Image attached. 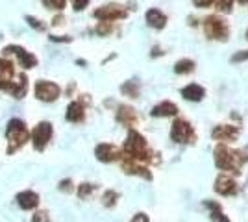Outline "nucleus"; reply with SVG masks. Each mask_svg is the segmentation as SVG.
<instances>
[{"mask_svg":"<svg viewBox=\"0 0 248 222\" xmlns=\"http://www.w3.org/2000/svg\"><path fill=\"white\" fill-rule=\"evenodd\" d=\"M121 156L132 159V161H137V163L139 161H154V158H152L154 154L148 150L145 137L139 132H135L134 128H130V132H128V137L124 141Z\"/></svg>","mask_w":248,"mask_h":222,"instance_id":"f257e3e1","label":"nucleus"},{"mask_svg":"<svg viewBox=\"0 0 248 222\" xmlns=\"http://www.w3.org/2000/svg\"><path fill=\"white\" fill-rule=\"evenodd\" d=\"M6 139H8V154L21 150L30 141V130L26 122L21 118H11L6 128Z\"/></svg>","mask_w":248,"mask_h":222,"instance_id":"f03ea898","label":"nucleus"},{"mask_svg":"<svg viewBox=\"0 0 248 222\" xmlns=\"http://www.w3.org/2000/svg\"><path fill=\"white\" fill-rule=\"evenodd\" d=\"M243 161H245L243 152H239V150H232L226 145H218L215 148V165L220 170H230L233 174H239Z\"/></svg>","mask_w":248,"mask_h":222,"instance_id":"7ed1b4c3","label":"nucleus"},{"mask_svg":"<svg viewBox=\"0 0 248 222\" xmlns=\"http://www.w3.org/2000/svg\"><path fill=\"white\" fill-rule=\"evenodd\" d=\"M204 32L209 39H215V41H226L228 35H230V28L224 19H220L218 15H209L206 21H204Z\"/></svg>","mask_w":248,"mask_h":222,"instance_id":"20e7f679","label":"nucleus"},{"mask_svg":"<svg viewBox=\"0 0 248 222\" xmlns=\"http://www.w3.org/2000/svg\"><path fill=\"white\" fill-rule=\"evenodd\" d=\"M52 133H54V128L48 120H41L37 126L33 128L30 132V141L33 148L37 150V152H43L45 148L48 147V143H50L52 139Z\"/></svg>","mask_w":248,"mask_h":222,"instance_id":"39448f33","label":"nucleus"},{"mask_svg":"<svg viewBox=\"0 0 248 222\" xmlns=\"http://www.w3.org/2000/svg\"><path fill=\"white\" fill-rule=\"evenodd\" d=\"M33 95L41 102H54L60 98L62 89H60V85L50 82V80H37L35 87H33Z\"/></svg>","mask_w":248,"mask_h":222,"instance_id":"423d86ee","label":"nucleus"},{"mask_svg":"<svg viewBox=\"0 0 248 222\" xmlns=\"http://www.w3.org/2000/svg\"><path fill=\"white\" fill-rule=\"evenodd\" d=\"M170 139L178 145H187V143H191L195 139V130L187 120L176 118L172 122V128H170Z\"/></svg>","mask_w":248,"mask_h":222,"instance_id":"0eeeda50","label":"nucleus"},{"mask_svg":"<svg viewBox=\"0 0 248 222\" xmlns=\"http://www.w3.org/2000/svg\"><path fill=\"white\" fill-rule=\"evenodd\" d=\"M128 11L121 4H108V6H100L98 10H94L93 17L98 19L100 22H113L119 19H126Z\"/></svg>","mask_w":248,"mask_h":222,"instance_id":"6e6552de","label":"nucleus"},{"mask_svg":"<svg viewBox=\"0 0 248 222\" xmlns=\"http://www.w3.org/2000/svg\"><path fill=\"white\" fill-rule=\"evenodd\" d=\"M2 52L6 54V56H10V54L17 56L19 65H21L22 69H33V67H37V58L31 52H28L26 48H22L21 44H8Z\"/></svg>","mask_w":248,"mask_h":222,"instance_id":"1a4fd4ad","label":"nucleus"},{"mask_svg":"<svg viewBox=\"0 0 248 222\" xmlns=\"http://www.w3.org/2000/svg\"><path fill=\"white\" fill-rule=\"evenodd\" d=\"M15 202H17V206L21 207V209H24V211H31V209H35L37 206H39V202H41V198H39V194L35 192V191H21L17 196H15Z\"/></svg>","mask_w":248,"mask_h":222,"instance_id":"9d476101","label":"nucleus"},{"mask_svg":"<svg viewBox=\"0 0 248 222\" xmlns=\"http://www.w3.org/2000/svg\"><path fill=\"white\" fill-rule=\"evenodd\" d=\"M94 156L102 163H111V161L121 158V150L115 145H109V143H100L98 147L94 148Z\"/></svg>","mask_w":248,"mask_h":222,"instance_id":"9b49d317","label":"nucleus"},{"mask_svg":"<svg viewBox=\"0 0 248 222\" xmlns=\"http://www.w3.org/2000/svg\"><path fill=\"white\" fill-rule=\"evenodd\" d=\"M215 191H217L218 194H222V196H232V194H235L237 192V183L233 178H230L228 174H220L215 181Z\"/></svg>","mask_w":248,"mask_h":222,"instance_id":"f8f14e48","label":"nucleus"},{"mask_svg":"<svg viewBox=\"0 0 248 222\" xmlns=\"http://www.w3.org/2000/svg\"><path fill=\"white\" fill-rule=\"evenodd\" d=\"M237 135H239V128L232 126V124H218L211 132V137L217 139V141H235Z\"/></svg>","mask_w":248,"mask_h":222,"instance_id":"ddd939ff","label":"nucleus"},{"mask_svg":"<svg viewBox=\"0 0 248 222\" xmlns=\"http://www.w3.org/2000/svg\"><path fill=\"white\" fill-rule=\"evenodd\" d=\"M26 91H28V78H26V74L15 76V78L11 80V85H10V89H8V93H10L13 98L21 100V98L26 96Z\"/></svg>","mask_w":248,"mask_h":222,"instance_id":"4468645a","label":"nucleus"},{"mask_svg":"<svg viewBox=\"0 0 248 222\" xmlns=\"http://www.w3.org/2000/svg\"><path fill=\"white\" fill-rule=\"evenodd\" d=\"M123 170L126 174H134V176H141V178H145V180H152V174H150V170L143 167V165H139L137 161H132V159L128 158H123Z\"/></svg>","mask_w":248,"mask_h":222,"instance_id":"2eb2a0df","label":"nucleus"},{"mask_svg":"<svg viewBox=\"0 0 248 222\" xmlns=\"http://www.w3.org/2000/svg\"><path fill=\"white\" fill-rule=\"evenodd\" d=\"M117 120L121 124H124V126L132 128L137 124L139 115H137V111L132 106H119V109H117Z\"/></svg>","mask_w":248,"mask_h":222,"instance_id":"dca6fc26","label":"nucleus"},{"mask_svg":"<svg viewBox=\"0 0 248 222\" xmlns=\"http://www.w3.org/2000/svg\"><path fill=\"white\" fill-rule=\"evenodd\" d=\"M65 118H67L69 122H74V124L83 122V118H85V107H83V104L80 100H74V102H71V104L67 106Z\"/></svg>","mask_w":248,"mask_h":222,"instance_id":"f3484780","label":"nucleus"},{"mask_svg":"<svg viewBox=\"0 0 248 222\" xmlns=\"http://www.w3.org/2000/svg\"><path fill=\"white\" fill-rule=\"evenodd\" d=\"M204 95H206L204 87L198 84H191L182 89V96H184L186 100H189V102H200V100L204 98Z\"/></svg>","mask_w":248,"mask_h":222,"instance_id":"a211bd4d","label":"nucleus"},{"mask_svg":"<svg viewBox=\"0 0 248 222\" xmlns=\"http://www.w3.org/2000/svg\"><path fill=\"white\" fill-rule=\"evenodd\" d=\"M145 19H146V22H148V26H152V28H155V30L165 28V24H167V17L159 10H155V8L146 11Z\"/></svg>","mask_w":248,"mask_h":222,"instance_id":"6ab92c4d","label":"nucleus"},{"mask_svg":"<svg viewBox=\"0 0 248 222\" xmlns=\"http://www.w3.org/2000/svg\"><path fill=\"white\" fill-rule=\"evenodd\" d=\"M150 115L152 117H174V115H178V106L172 104V102H161V104H157V106L152 107Z\"/></svg>","mask_w":248,"mask_h":222,"instance_id":"aec40b11","label":"nucleus"},{"mask_svg":"<svg viewBox=\"0 0 248 222\" xmlns=\"http://www.w3.org/2000/svg\"><path fill=\"white\" fill-rule=\"evenodd\" d=\"M13 78H15V65L6 58H0V80L11 82Z\"/></svg>","mask_w":248,"mask_h":222,"instance_id":"412c9836","label":"nucleus"},{"mask_svg":"<svg viewBox=\"0 0 248 222\" xmlns=\"http://www.w3.org/2000/svg\"><path fill=\"white\" fill-rule=\"evenodd\" d=\"M121 93L124 96H130V98H137L139 93H141V87H139V84L135 80H130V82H124L121 85Z\"/></svg>","mask_w":248,"mask_h":222,"instance_id":"4be33fe9","label":"nucleus"},{"mask_svg":"<svg viewBox=\"0 0 248 222\" xmlns=\"http://www.w3.org/2000/svg\"><path fill=\"white\" fill-rule=\"evenodd\" d=\"M206 206L209 207V209H211V219H213V221H217V222H232L226 217V215L222 213V209H220V206H218L217 202H209V200H207Z\"/></svg>","mask_w":248,"mask_h":222,"instance_id":"5701e85b","label":"nucleus"},{"mask_svg":"<svg viewBox=\"0 0 248 222\" xmlns=\"http://www.w3.org/2000/svg\"><path fill=\"white\" fill-rule=\"evenodd\" d=\"M195 71V61L193 59H180L174 63V73L176 74H189Z\"/></svg>","mask_w":248,"mask_h":222,"instance_id":"b1692460","label":"nucleus"},{"mask_svg":"<svg viewBox=\"0 0 248 222\" xmlns=\"http://www.w3.org/2000/svg\"><path fill=\"white\" fill-rule=\"evenodd\" d=\"M94 191H96V185L85 181V183H80V185H78L76 192H78V196H80L82 200H87V198H91V194H93Z\"/></svg>","mask_w":248,"mask_h":222,"instance_id":"393cba45","label":"nucleus"},{"mask_svg":"<svg viewBox=\"0 0 248 222\" xmlns=\"http://www.w3.org/2000/svg\"><path fill=\"white\" fill-rule=\"evenodd\" d=\"M117 200H119V192L117 191H106L102 196V204L106 206V207H113L115 204H117Z\"/></svg>","mask_w":248,"mask_h":222,"instance_id":"a878e982","label":"nucleus"},{"mask_svg":"<svg viewBox=\"0 0 248 222\" xmlns=\"http://www.w3.org/2000/svg\"><path fill=\"white\" fill-rule=\"evenodd\" d=\"M94 32L98 33V35H109V33L113 32V22H98Z\"/></svg>","mask_w":248,"mask_h":222,"instance_id":"bb28decb","label":"nucleus"},{"mask_svg":"<svg viewBox=\"0 0 248 222\" xmlns=\"http://www.w3.org/2000/svg\"><path fill=\"white\" fill-rule=\"evenodd\" d=\"M26 22L30 24L33 30H37V32L46 30V24H45V22H41L39 19H35V17H31V15H26Z\"/></svg>","mask_w":248,"mask_h":222,"instance_id":"cd10ccee","label":"nucleus"},{"mask_svg":"<svg viewBox=\"0 0 248 222\" xmlns=\"http://www.w3.org/2000/svg\"><path fill=\"white\" fill-rule=\"evenodd\" d=\"M43 2H45L46 8L56 10V11H62L63 8H65V4H67V0H43Z\"/></svg>","mask_w":248,"mask_h":222,"instance_id":"c85d7f7f","label":"nucleus"},{"mask_svg":"<svg viewBox=\"0 0 248 222\" xmlns=\"http://www.w3.org/2000/svg\"><path fill=\"white\" fill-rule=\"evenodd\" d=\"M31 222H50V215L45 209H39L31 215Z\"/></svg>","mask_w":248,"mask_h":222,"instance_id":"c756f323","label":"nucleus"},{"mask_svg":"<svg viewBox=\"0 0 248 222\" xmlns=\"http://www.w3.org/2000/svg\"><path fill=\"white\" fill-rule=\"evenodd\" d=\"M235 0H217V8L218 11H224V13H230L232 11V6H233Z\"/></svg>","mask_w":248,"mask_h":222,"instance_id":"7c9ffc66","label":"nucleus"},{"mask_svg":"<svg viewBox=\"0 0 248 222\" xmlns=\"http://www.w3.org/2000/svg\"><path fill=\"white\" fill-rule=\"evenodd\" d=\"M58 189L62 191V192H73L74 191V185H73V180H62L60 183H58Z\"/></svg>","mask_w":248,"mask_h":222,"instance_id":"2f4dec72","label":"nucleus"},{"mask_svg":"<svg viewBox=\"0 0 248 222\" xmlns=\"http://www.w3.org/2000/svg\"><path fill=\"white\" fill-rule=\"evenodd\" d=\"M73 2V8L76 11H82L87 8V4H89V0H71Z\"/></svg>","mask_w":248,"mask_h":222,"instance_id":"473e14b6","label":"nucleus"},{"mask_svg":"<svg viewBox=\"0 0 248 222\" xmlns=\"http://www.w3.org/2000/svg\"><path fill=\"white\" fill-rule=\"evenodd\" d=\"M245 59H248V50H243V52H237L232 56V61L233 63H239V61H245Z\"/></svg>","mask_w":248,"mask_h":222,"instance_id":"72a5a7b5","label":"nucleus"},{"mask_svg":"<svg viewBox=\"0 0 248 222\" xmlns=\"http://www.w3.org/2000/svg\"><path fill=\"white\" fill-rule=\"evenodd\" d=\"M50 41H54V43H71L73 41V37H69V35H50Z\"/></svg>","mask_w":248,"mask_h":222,"instance_id":"f704fd0d","label":"nucleus"},{"mask_svg":"<svg viewBox=\"0 0 248 222\" xmlns=\"http://www.w3.org/2000/svg\"><path fill=\"white\" fill-rule=\"evenodd\" d=\"M215 0H193V4L198 6V8H207V6H211Z\"/></svg>","mask_w":248,"mask_h":222,"instance_id":"c9c22d12","label":"nucleus"},{"mask_svg":"<svg viewBox=\"0 0 248 222\" xmlns=\"http://www.w3.org/2000/svg\"><path fill=\"white\" fill-rule=\"evenodd\" d=\"M130 222H150V221H148V215H145V213H137Z\"/></svg>","mask_w":248,"mask_h":222,"instance_id":"e433bc0d","label":"nucleus"},{"mask_svg":"<svg viewBox=\"0 0 248 222\" xmlns=\"http://www.w3.org/2000/svg\"><path fill=\"white\" fill-rule=\"evenodd\" d=\"M52 24H54V26H60V24H63V17H54Z\"/></svg>","mask_w":248,"mask_h":222,"instance_id":"4c0bfd02","label":"nucleus"},{"mask_svg":"<svg viewBox=\"0 0 248 222\" xmlns=\"http://www.w3.org/2000/svg\"><path fill=\"white\" fill-rule=\"evenodd\" d=\"M159 46H155V48H152V54H150V56H152V58H154V56H159Z\"/></svg>","mask_w":248,"mask_h":222,"instance_id":"58836bf2","label":"nucleus"},{"mask_svg":"<svg viewBox=\"0 0 248 222\" xmlns=\"http://www.w3.org/2000/svg\"><path fill=\"white\" fill-rule=\"evenodd\" d=\"M239 4L241 6H248V0H239Z\"/></svg>","mask_w":248,"mask_h":222,"instance_id":"ea45409f","label":"nucleus"},{"mask_svg":"<svg viewBox=\"0 0 248 222\" xmlns=\"http://www.w3.org/2000/svg\"><path fill=\"white\" fill-rule=\"evenodd\" d=\"M247 39H248V30H247Z\"/></svg>","mask_w":248,"mask_h":222,"instance_id":"a19ab883","label":"nucleus"}]
</instances>
